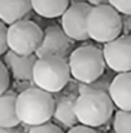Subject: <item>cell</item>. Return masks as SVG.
<instances>
[{"label":"cell","mask_w":131,"mask_h":133,"mask_svg":"<svg viewBox=\"0 0 131 133\" xmlns=\"http://www.w3.org/2000/svg\"><path fill=\"white\" fill-rule=\"evenodd\" d=\"M109 4L121 14H131V0H109Z\"/></svg>","instance_id":"obj_20"},{"label":"cell","mask_w":131,"mask_h":133,"mask_svg":"<svg viewBox=\"0 0 131 133\" xmlns=\"http://www.w3.org/2000/svg\"><path fill=\"white\" fill-rule=\"evenodd\" d=\"M103 54L107 66L114 72L131 71V35L121 34L114 40L105 43Z\"/></svg>","instance_id":"obj_8"},{"label":"cell","mask_w":131,"mask_h":133,"mask_svg":"<svg viewBox=\"0 0 131 133\" xmlns=\"http://www.w3.org/2000/svg\"><path fill=\"white\" fill-rule=\"evenodd\" d=\"M111 82L108 76H100L99 79L91 82V83H80L79 85V92L82 93V92H89V90H102V92H109V85H111Z\"/></svg>","instance_id":"obj_17"},{"label":"cell","mask_w":131,"mask_h":133,"mask_svg":"<svg viewBox=\"0 0 131 133\" xmlns=\"http://www.w3.org/2000/svg\"><path fill=\"white\" fill-rule=\"evenodd\" d=\"M72 39L67 36V34L63 31L59 26H49L44 30L43 42L36 50L37 57L43 56H59V57H67L71 54L72 48Z\"/></svg>","instance_id":"obj_9"},{"label":"cell","mask_w":131,"mask_h":133,"mask_svg":"<svg viewBox=\"0 0 131 133\" xmlns=\"http://www.w3.org/2000/svg\"><path fill=\"white\" fill-rule=\"evenodd\" d=\"M32 10L44 18H57L70 6V0H31Z\"/></svg>","instance_id":"obj_15"},{"label":"cell","mask_w":131,"mask_h":133,"mask_svg":"<svg viewBox=\"0 0 131 133\" xmlns=\"http://www.w3.org/2000/svg\"><path fill=\"white\" fill-rule=\"evenodd\" d=\"M87 3L95 6V5H102V4H109V0H87Z\"/></svg>","instance_id":"obj_24"},{"label":"cell","mask_w":131,"mask_h":133,"mask_svg":"<svg viewBox=\"0 0 131 133\" xmlns=\"http://www.w3.org/2000/svg\"><path fill=\"white\" fill-rule=\"evenodd\" d=\"M17 94L13 92H5L0 96V127L16 128L21 120L17 115L16 109Z\"/></svg>","instance_id":"obj_14"},{"label":"cell","mask_w":131,"mask_h":133,"mask_svg":"<svg viewBox=\"0 0 131 133\" xmlns=\"http://www.w3.org/2000/svg\"><path fill=\"white\" fill-rule=\"evenodd\" d=\"M44 31L30 19H21L8 26V48L17 54H35L43 42Z\"/></svg>","instance_id":"obj_6"},{"label":"cell","mask_w":131,"mask_h":133,"mask_svg":"<svg viewBox=\"0 0 131 133\" xmlns=\"http://www.w3.org/2000/svg\"><path fill=\"white\" fill-rule=\"evenodd\" d=\"M71 76L79 83H91L104 75L105 59L103 49L95 45L75 48L68 56Z\"/></svg>","instance_id":"obj_4"},{"label":"cell","mask_w":131,"mask_h":133,"mask_svg":"<svg viewBox=\"0 0 131 133\" xmlns=\"http://www.w3.org/2000/svg\"><path fill=\"white\" fill-rule=\"evenodd\" d=\"M67 133H98V132L94 131V128H91V127L80 124V125H75V127L70 128V131Z\"/></svg>","instance_id":"obj_23"},{"label":"cell","mask_w":131,"mask_h":133,"mask_svg":"<svg viewBox=\"0 0 131 133\" xmlns=\"http://www.w3.org/2000/svg\"><path fill=\"white\" fill-rule=\"evenodd\" d=\"M0 133H18L14 128H4V127H0Z\"/></svg>","instance_id":"obj_25"},{"label":"cell","mask_w":131,"mask_h":133,"mask_svg":"<svg viewBox=\"0 0 131 133\" xmlns=\"http://www.w3.org/2000/svg\"><path fill=\"white\" fill-rule=\"evenodd\" d=\"M89 3L77 1L71 4L67 10L62 14V29L75 42H85L90 39L87 32V17L91 10Z\"/></svg>","instance_id":"obj_7"},{"label":"cell","mask_w":131,"mask_h":133,"mask_svg":"<svg viewBox=\"0 0 131 133\" xmlns=\"http://www.w3.org/2000/svg\"><path fill=\"white\" fill-rule=\"evenodd\" d=\"M28 133H63V131L57 127L55 124H51V123H44L40 125H34L30 128Z\"/></svg>","instance_id":"obj_19"},{"label":"cell","mask_w":131,"mask_h":133,"mask_svg":"<svg viewBox=\"0 0 131 133\" xmlns=\"http://www.w3.org/2000/svg\"><path fill=\"white\" fill-rule=\"evenodd\" d=\"M6 35H8V25H5L3 21H0V56H4L5 52L9 49Z\"/></svg>","instance_id":"obj_21"},{"label":"cell","mask_w":131,"mask_h":133,"mask_svg":"<svg viewBox=\"0 0 131 133\" xmlns=\"http://www.w3.org/2000/svg\"><path fill=\"white\" fill-rule=\"evenodd\" d=\"M37 56L36 54H28L22 56L17 54L13 50L8 49L4 54L3 62L10 71L12 76L18 82H30L34 76V67L36 63Z\"/></svg>","instance_id":"obj_10"},{"label":"cell","mask_w":131,"mask_h":133,"mask_svg":"<svg viewBox=\"0 0 131 133\" xmlns=\"http://www.w3.org/2000/svg\"><path fill=\"white\" fill-rule=\"evenodd\" d=\"M76 98L77 97L72 94H67V96H62L55 102L53 118L60 124H63L64 127L72 128L79 123L76 115Z\"/></svg>","instance_id":"obj_13"},{"label":"cell","mask_w":131,"mask_h":133,"mask_svg":"<svg viewBox=\"0 0 131 133\" xmlns=\"http://www.w3.org/2000/svg\"><path fill=\"white\" fill-rule=\"evenodd\" d=\"M109 96L120 110H131V71L118 72L111 82Z\"/></svg>","instance_id":"obj_11"},{"label":"cell","mask_w":131,"mask_h":133,"mask_svg":"<svg viewBox=\"0 0 131 133\" xmlns=\"http://www.w3.org/2000/svg\"><path fill=\"white\" fill-rule=\"evenodd\" d=\"M71 79L68 59L59 56L37 57L32 82L36 87L49 93H57L64 88Z\"/></svg>","instance_id":"obj_3"},{"label":"cell","mask_w":131,"mask_h":133,"mask_svg":"<svg viewBox=\"0 0 131 133\" xmlns=\"http://www.w3.org/2000/svg\"><path fill=\"white\" fill-rule=\"evenodd\" d=\"M55 101L51 93L39 88L30 87L17 94V115L21 123L34 127L48 123L54 115Z\"/></svg>","instance_id":"obj_1"},{"label":"cell","mask_w":131,"mask_h":133,"mask_svg":"<svg viewBox=\"0 0 131 133\" xmlns=\"http://www.w3.org/2000/svg\"><path fill=\"white\" fill-rule=\"evenodd\" d=\"M90 39L98 43H109L122 34V14L111 4L95 5L87 17Z\"/></svg>","instance_id":"obj_5"},{"label":"cell","mask_w":131,"mask_h":133,"mask_svg":"<svg viewBox=\"0 0 131 133\" xmlns=\"http://www.w3.org/2000/svg\"><path fill=\"white\" fill-rule=\"evenodd\" d=\"M122 34L131 35V14H122Z\"/></svg>","instance_id":"obj_22"},{"label":"cell","mask_w":131,"mask_h":133,"mask_svg":"<svg viewBox=\"0 0 131 133\" xmlns=\"http://www.w3.org/2000/svg\"><path fill=\"white\" fill-rule=\"evenodd\" d=\"M114 112V103L107 92H82L76 98V115L80 124L95 128L105 124Z\"/></svg>","instance_id":"obj_2"},{"label":"cell","mask_w":131,"mask_h":133,"mask_svg":"<svg viewBox=\"0 0 131 133\" xmlns=\"http://www.w3.org/2000/svg\"><path fill=\"white\" fill-rule=\"evenodd\" d=\"M114 133H131V110H118L113 118Z\"/></svg>","instance_id":"obj_16"},{"label":"cell","mask_w":131,"mask_h":133,"mask_svg":"<svg viewBox=\"0 0 131 133\" xmlns=\"http://www.w3.org/2000/svg\"><path fill=\"white\" fill-rule=\"evenodd\" d=\"M31 9V0H0V21L9 26L25 19Z\"/></svg>","instance_id":"obj_12"},{"label":"cell","mask_w":131,"mask_h":133,"mask_svg":"<svg viewBox=\"0 0 131 133\" xmlns=\"http://www.w3.org/2000/svg\"><path fill=\"white\" fill-rule=\"evenodd\" d=\"M10 84V79H9V70L5 66V63L3 61H0V96L4 94Z\"/></svg>","instance_id":"obj_18"}]
</instances>
